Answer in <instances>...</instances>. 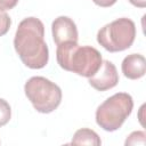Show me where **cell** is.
<instances>
[{"label": "cell", "mask_w": 146, "mask_h": 146, "mask_svg": "<svg viewBox=\"0 0 146 146\" xmlns=\"http://www.w3.org/2000/svg\"><path fill=\"white\" fill-rule=\"evenodd\" d=\"M56 58L59 66L78 75L90 78L100 67V52L91 46H79L78 42H64L57 46Z\"/></svg>", "instance_id": "cell-2"}, {"label": "cell", "mask_w": 146, "mask_h": 146, "mask_svg": "<svg viewBox=\"0 0 146 146\" xmlns=\"http://www.w3.org/2000/svg\"><path fill=\"white\" fill-rule=\"evenodd\" d=\"M14 48L25 66L32 70L43 68L49 59L43 23L36 17L24 18L16 30Z\"/></svg>", "instance_id": "cell-1"}, {"label": "cell", "mask_w": 146, "mask_h": 146, "mask_svg": "<svg viewBox=\"0 0 146 146\" xmlns=\"http://www.w3.org/2000/svg\"><path fill=\"white\" fill-rule=\"evenodd\" d=\"M122 73L125 78L130 80H137L145 75L146 72V62L143 55L131 54L124 57L122 65Z\"/></svg>", "instance_id": "cell-8"}, {"label": "cell", "mask_w": 146, "mask_h": 146, "mask_svg": "<svg viewBox=\"0 0 146 146\" xmlns=\"http://www.w3.org/2000/svg\"><path fill=\"white\" fill-rule=\"evenodd\" d=\"M136 38V25L127 17L117 18L97 33V42L110 52H119L130 48Z\"/></svg>", "instance_id": "cell-5"}, {"label": "cell", "mask_w": 146, "mask_h": 146, "mask_svg": "<svg viewBox=\"0 0 146 146\" xmlns=\"http://www.w3.org/2000/svg\"><path fill=\"white\" fill-rule=\"evenodd\" d=\"M72 145H92V146H99L102 144V140L99 136L91 129L82 128L75 131L72 141Z\"/></svg>", "instance_id": "cell-9"}, {"label": "cell", "mask_w": 146, "mask_h": 146, "mask_svg": "<svg viewBox=\"0 0 146 146\" xmlns=\"http://www.w3.org/2000/svg\"><path fill=\"white\" fill-rule=\"evenodd\" d=\"M11 117V108L7 100L0 98V127L6 125Z\"/></svg>", "instance_id": "cell-10"}, {"label": "cell", "mask_w": 146, "mask_h": 146, "mask_svg": "<svg viewBox=\"0 0 146 146\" xmlns=\"http://www.w3.org/2000/svg\"><path fill=\"white\" fill-rule=\"evenodd\" d=\"M92 1H94V3H96L97 6L106 8V7H111V6H113L117 0H92Z\"/></svg>", "instance_id": "cell-14"}, {"label": "cell", "mask_w": 146, "mask_h": 146, "mask_svg": "<svg viewBox=\"0 0 146 146\" xmlns=\"http://www.w3.org/2000/svg\"><path fill=\"white\" fill-rule=\"evenodd\" d=\"M51 32L55 43L58 46L64 42H78L79 33L75 23L67 16H59L55 18L51 24Z\"/></svg>", "instance_id": "cell-7"}, {"label": "cell", "mask_w": 146, "mask_h": 146, "mask_svg": "<svg viewBox=\"0 0 146 146\" xmlns=\"http://www.w3.org/2000/svg\"><path fill=\"white\" fill-rule=\"evenodd\" d=\"M11 25V19L8 16V14L6 11H1L0 10V36L5 35Z\"/></svg>", "instance_id": "cell-12"}, {"label": "cell", "mask_w": 146, "mask_h": 146, "mask_svg": "<svg viewBox=\"0 0 146 146\" xmlns=\"http://www.w3.org/2000/svg\"><path fill=\"white\" fill-rule=\"evenodd\" d=\"M24 91L33 107L43 114L54 112L62 102L60 88L43 76H32L24 86Z\"/></svg>", "instance_id": "cell-4"}, {"label": "cell", "mask_w": 146, "mask_h": 146, "mask_svg": "<svg viewBox=\"0 0 146 146\" xmlns=\"http://www.w3.org/2000/svg\"><path fill=\"white\" fill-rule=\"evenodd\" d=\"M129 2L131 5H133L135 7H138V8H145L146 7V0H129Z\"/></svg>", "instance_id": "cell-15"}, {"label": "cell", "mask_w": 146, "mask_h": 146, "mask_svg": "<svg viewBox=\"0 0 146 146\" xmlns=\"http://www.w3.org/2000/svg\"><path fill=\"white\" fill-rule=\"evenodd\" d=\"M18 3V0H0V10L6 11L10 10Z\"/></svg>", "instance_id": "cell-13"}, {"label": "cell", "mask_w": 146, "mask_h": 146, "mask_svg": "<svg viewBox=\"0 0 146 146\" xmlns=\"http://www.w3.org/2000/svg\"><path fill=\"white\" fill-rule=\"evenodd\" d=\"M89 79V84L98 91H106L114 88L119 82V74L115 65L110 60H103L99 70Z\"/></svg>", "instance_id": "cell-6"}, {"label": "cell", "mask_w": 146, "mask_h": 146, "mask_svg": "<svg viewBox=\"0 0 146 146\" xmlns=\"http://www.w3.org/2000/svg\"><path fill=\"white\" fill-rule=\"evenodd\" d=\"M128 145H145L146 144V133L145 131H133L131 132L124 143Z\"/></svg>", "instance_id": "cell-11"}, {"label": "cell", "mask_w": 146, "mask_h": 146, "mask_svg": "<svg viewBox=\"0 0 146 146\" xmlns=\"http://www.w3.org/2000/svg\"><path fill=\"white\" fill-rule=\"evenodd\" d=\"M133 108L132 97L127 92H116L100 104L96 111V122L105 131H115L124 123Z\"/></svg>", "instance_id": "cell-3"}]
</instances>
